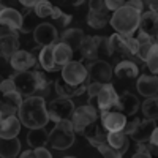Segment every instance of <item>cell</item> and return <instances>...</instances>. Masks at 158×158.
I'll use <instances>...</instances> for the list:
<instances>
[{"label":"cell","mask_w":158,"mask_h":158,"mask_svg":"<svg viewBox=\"0 0 158 158\" xmlns=\"http://www.w3.org/2000/svg\"><path fill=\"white\" fill-rule=\"evenodd\" d=\"M3 8H5V5H3V3H2V2H0V11H2V10H3Z\"/></svg>","instance_id":"51"},{"label":"cell","mask_w":158,"mask_h":158,"mask_svg":"<svg viewBox=\"0 0 158 158\" xmlns=\"http://www.w3.org/2000/svg\"><path fill=\"white\" fill-rule=\"evenodd\" d=\"M22 22H24V18L18 10L5 6L0 11V25H2V27H6L13 32L19 33L22 30Z\"/></svg>","instance_id":"16"},{"label":"cell","mask_w":158,"mask_h":158,"mask_svg":"<svg viewBox=\"0 0 158 158\" xmlns=\"http://www.w3.org/2000/svg\"><path fill=\"white\" fill-rule=\"evenodd\" d=\"M112 71L118 79H136V77H139V67H138V63L133 62L131 59H125L122 62H118L115 65V68H112Z\"/></svg>","instance_id":"26"},{"label":"cell","mask_w":158,"mask_h":158,"mask_svg":"<svg viewBox=\"0 0 158 158\" xmlns=\"http://www.w3.org/2000/svg\"><path fill=\"white\" fill-rule=\"evenodd\" d=\"M104 6L108 8V11H117L122 6H125V2L123 0H106V2H104Z\"/></svg>","instance_id":"40"},{"label":"cell","mask_w":158,"mask_h":158,"mask_svg":"<svg viewBox=\"0 0 158 158\" xmlns=\"http://www.w3.org/2000/svg\"><path fill=\"white\" fill-rule=\"evenodd\" d=\"M54 90L57 94V98L71 100L74 97H81L84 92H87V85L85 84H82V85H68V84H65L62 79H57V81H54Z\"/></svg>","instance_id":"23"},{"label":"cell","mask_w":158,"mask_h":158,"mask_svg":"<svg viewBox=\"0 0 158 158\" xmlns=\"http://www.w3.org/2000/svg\"><path fill=\"white\" fill-rule=\"evenodd\" d=\"M74 128L70 120L57 122L49 131V146L56 150H67L74 144Z\"/></svg>","instance_id":"3"},{"label":"cell","mask_w":158,"mask_h":158,"mask_svg":"<svg viewBox=\"0 0 158 158\" xmlns=\"http://www.w3.org/2000/svg\"><path fill=\"white\" fill-rule=\"evenodd\" d=\"M38 62L44 71H56L59 67L54 62V46H46V48L40 49Z\"/></svg>","instance_id":"31"},{"label":"cell","mask_w":158,"mask_h":158,"mask_svg":"<svg viewBox=\"0 0 158 158\" xmlns=\"http://www.w3.org/2000/svg\"><path fill=\"white\" fill-rule=\"evenodd\" d=\"M18 118L21 125L27 127L29 130L46 128V125L51 122L46 100L38 95L27 97L25 100H22V104L18 109Z\"/></svg>","instance_id":"1"},{"label":"cell","mask_w":158,"mask_h":158,"mask_svg":"<svg viewBox=\"0 0 158 158\" xmlns=\"http://www.w3.org/2000/svg\"><path fill=\"white\" fill-rule=\"evenodd\" d=\"M36 2H38V0H21V5H24L27 10H33Z\"/></svg>","instance_id":"47"},{"label":"cell","mask_w":158,"mask_h":158,"mask_svg":"<svg viewBox=\"0 0 158 158\" xmlns=\"http://www.w3.org/2000/svg\"><path fill=\"white\" fill-rule=\"evenodd\" d=\"M19 35L6 27H0V56L10 60L19 51Z\"/></svg>","instance_id":"14"},{"label":"cell","mask_w":158,"mask_h":158,"mask_svg":"<svg viewBox=\"0 0 158 158\" xmlns=\"http://www.w3.org/2000/svg\"><path fill=\"white\" fill-rule=\"evenodd\" d=\"M21 139L13 138V139H5L0 138V158H16L21 152Z\"/></svg>","instance_id":"29"},{"label":"cell","mask_w":158,"mask_h":158,"mask_svg":"<svg viewBox=\"0 0 158 158\" xmlns=\"http://www.w3.org/2000/svg\"><path fill=\"white\" fill-rule=\"evenodd\" d=\"M153 41H155V44H158V33H156V36L153 38Z\"/></svg>","instance_id":"50"},{"label":"cell","mask_w":158,"mask_h":158,"mask_svg":"<svg viewBox=\"0 0 158 158\" xmlns=\"http://www.w3.org/2000/svg\"><path fill=\"white\" fill-rule=\"evenodd\" d=\"M139 19H141V13L125 5L120 10L114 11V15L109 19V24L112 25L115 33L133 36V33L139 29Z\"/></svg>","instance_id":"2"},{"label":"cell","mask_w":158,"mask_h":158,"mask_svg":"<svg viewBox=\"0 0 158 158\" xmlns=\"http://www.w3.org/2000/svg\"><path fill=\"white\" fill-rule=\"evenodd\" d=\"M106 142L111 149H114L115 152H118L120 155H123L128 150V136L123 133V131H112V133H108L106 136Z\"/></svg>","instance_id":"28"},{"label":"cell","mask_w":158,"mask_h":158,"mask_svg":"<svg viewBox=\"0 0 158 158\" xmlns=\"http://www.w3.org/2000/svg\"><path fill=\"white\" fill-rule=\"evenodd\" d=\"M97 150L103 155V158H122L120 153L115 152L114 149H111V147L108 146V142H106V144H101V146H98Z\"/></svg>","instance_id":"38"},{"label":"cell","mask_w":158,"mask_h":158,"mask_svg":"<svg viewBox=\"0 0 158 158\" xmlns=\"http://www.w3.org/2000/svg\"><path fill=\"white\" fill-rule=\"evenodd\" d=\"M100 122L108 133L123 131L125 123H127V117L123 114H120L118 111H104L100 114Z\"/></svg>","instance_id":"15"},{"label":"cell","mask_w":158,"mask_h":158,"mask_svg":"<svg viewBox=\"0 0 158 158\" xmlns=\"http://www.w3.org/2000/svg\"><path fill=\"white\" fill-rule=\"evenodd\" d=\"M144 63H146L147 70L155 76L158 74V44H153L152 49L149 51V54L146 57V60H144Z\"/></svg>","instance_id":"37"},{"label":"cell","mask_w":158,"mask_h":158,"mask_svg":"<svg viewBox=\"0 0 158 158\" xmlns=\"http://www.w3.org/2000/svg\"><path fill=\"white\" fill-rule=\"evenodd\" d=\"M79 54L89 62L98 60L100 56H112L108 46V38L103 36H85L79 48Z\"/></svg>","instance_id":"4"},{"label":"cell","mask_w":158,"mask_h":158,"mask_svg":"<svg viewBox=\"0 0 158 158\" xmlns=\"http://www.w3.org/2000/svg\"><path fill=\"white\" fill-rule=\"evenodd\" d=\"M10 63L13 70H16V73L21 71H30L32 67H35L36 59L33 57V54H30L29 51H22L19 49L16 54H13V57L10 59Z\"/></svg>","instance_id":"21"},{"label":"cell","mask_w":158,"mask_h":158,"mask_svg":"<svg viewBox=\"0 0 158 158\" xmlns=\"http://www.w3.org/2000/svg\"><path fill=\"white\" fill-rule=\"evenodd\" d=\"M139 30L141 33L155 38L158 33V13L153 11H144L139 19Z\"/></svg>","instance_id":"24"},{"label":"cell","mask_w":158,"mask_h":158,"mask_svg":"<svg viewBox=\"0 0 158 158\" xmlns=\"http://www.w3.org/2000/svg\"><path fill=\"white\" fill-rule=\"evenodd\" d=\"M27 144L32 149L46 147L49 144V131H46V128L29 130V133H27Z\"/></svg>","instance_id":"30"},{"label":"cell","mask_w":158,"mask_h":158,"mask_svg":"<svg viewBox=\"0 0 158 158\" xmlns=\"http://www.w3.org/2000/svg\"><path fill=\"white\" fill-rule=\"evenodd\" d=\"M84 38H85V35L81 29H65L63 33L60 35V43L67 44L74 52V51H79Z\"/></svg>","instance_id":"27"},{"label":"cell","mask_w":158,"mask_h":158,"mask_svg":"<svg viewBox=\"0 0 158 158\" xmlns=\"http://www.w3.org/2000/svg\"><path fill=\"white\" fill-rule=\"evenodd\" d=\"M19 158H35V153H33V150L30 149V150H25V152H22V153L19 155Z\"/></svg>","instance_id":"49"},{"label":"cell","mask_w":158,"mask_h":158,"mask_svg":"<svg viewBox=\"0 0 158 158\" xmlns=\"http://www.w3.org/2000/svg\"><path fill=\"white\" fill-rule=\"evenodd\" d=\"M21 104H22V97L18 94V92L0 94V112H2L3 117L16 115Z\"/></svg>","instance_id":"18"},{"label":"cell","mask_w":158,"mask_h":158,"mask_svg":"<svg viewBox=\"0 0 158 158\" xmlns=\"http://www.w3.org/2000/svg\"><path fill=\"white\" fill-rule=\"evenodd\" d=\"M146 147H147V152H149L150 158H158V147L152 146L150 142H147V144H146Z\"/></svg>","instance_id":"45"},{"label":"cell","mask_w":158,"mask_h":158,"mask_svg":"<svg viewBox=\"0 0 158 158\" xmlns=\"http://www.w3.org/2000/svg\"><path fill=\"white\" fill-rule=\"evenodd\" d=\"M73 59V51L63 43L54 44V62L57 67H65Z\"/></svg>","instance_id":"32"},{"label":"cell","mask_w":158,"mask_h":158,"mask_svg":"<svg viewBox=\"0 0 158 158\" xmlns=\"http://www.w3.org/2000/svg\"><path fill=\"white\" fill-rule=\"evenodd\" d=\"M21 122L18 115H10V117H3L0 122V138L5 139H13L18 138L21 133Z\"/></svg>","instance_id":"25"},{"label":"cell","mask_w":158,"mask_h":158,"mask_svg":"<svg viewBox=\"0 0 158 158\" xmlns=\"http://www.w3.org/2000/svg\"><path fill=\"white\" fill-rule=\"evenodd\" d=\"M103 84H98V82H90L87 85V94H89V98H94L100 94V90H101Z\"/></svg>","instance_id":"41"},{"label":"cell","mask_w":158,"mask_h":158,"mask_svg":"<svg viewBox=\"0 0 158 158\" xmlns=\"http://www.w3.org/2000/svg\"><path fill=\"white\" fill-rule=\"evenodd\" d=\"M62 158H76V156H62Z\"/></svg>","instance_id":"53"},{"label":"cell","mask_w":158,"mask_h":158,"mask_svg":"<svg viewBox=\"0 0 158 158\" xmlns=\"http://www.w3.org/2000/svg\"><path fill=\"white\" fill-rule=\"evenodd\" d=\"M136 41H138V54H136V57L144 62V60H146V57H147V54H149V51L155 44V41H153V38L144 35L141 32H139V35L136 38Z\"/></svg>","instance_id":"33"},{"label":"cell","mask_w":158,"mask_h":158,"mask_svg":"<svg viewBox=\"0 0 158 158\" xmlns=\"http://www.w3.org/2000/svg\"><path fill=\"white\" fill-rule=\"evenodd\" d=\"M89 15H87V22L92 29H103L106 27L111 16L108 8L104 6L103 0H92L89 2Z\"/></svg>","instance_id":"11"},{"label":"cell","mask_w":158,"mask_h":158,"mask_svg":"<svg viewBox=\"0 0 158 158\" xmlns=\"http://www.w3.org/2000/svg\"><path fill=\"white\" fill-rule=\"evenodd\" d=\"M117 101H118V95H117V92H115V89L111 82L103 84L100 94L94 98H89V104L100 112L112 111L117 106Z\"/></svg>","instance_id":"7"},{"label":"cell","mask_w":158,"mask_h":158,"mask_svg":"<svg viewBox=\"0 0 158 158\" xmlns=\"http://www.w3.org/2000/svg\"><path fill=\"white\" fill-rule=\"evenodd\" d=\"M156 123L155 120H149V118H144V120H139L135 127V130L130 133V138L133 139L138 144H147L150 141V136L153 133Z\"/></svg>","instance_id":"20"},{"label":"cell","mask_w":158,"mask_h":158,"mask_svg":"<svg viewBox=\"0 0 158 158\" xmlns=\"http://www.w3.org/2000/svg\"><path fill=\"white\" fill-rule=\"evenodd\" d=\"M35 153V158H52L51 152L46 147H38V149H32Z\"/></svg>","instance_id":"44"},{"label":"cell","mask_w":158,"mask_h":158,"mask_svg":"<svg viewBox=\"0 0 158 158\" xmlns=\"http://www.w3.org/2000/svg\"><path fill=\"white\" fill-rule=\"evenodd\" d=\"M152 146H155V147H158V127H155V130H153V133H152V136H150V141H149Z\"/></svg>","instance_id":"46"},{"label":"cell","mask_w":158,"mask_h":158,"mask_svg":"<svg viewBox=\"0 0 158 158\" xmlns=\"http://www.w3.org/2000/svg\"><path fill=\"white\" fill-rule=\"evenodd\" d=\"M2 118H3V115H2V112H0V122H2Z\"/></svg>","instance_id":"52"},{"label":"cell","mask_w":158,"mask_h":158,"mask_svg":"<svg viewBox=\"0 0 158 158\" xmlns=\"http://www.w3.org/2000/svg\"><path fill=\"white\" fill-rule=\"evenodd\" d=\"M125 5L130 6V8H133L138 13H141V15L144 13V2H141V0H130V2H125Z\"/></svg>","instance_id":"42"},{"label":"cell","mask_w":158,"mask_h":158,"mask_svg":"<svg viewBox=\"0 0 158 158\" xmlns=\"http://www.w3.org/2000/svg\"><path fill=\"white\" fill-rule=\"evenodd\" d=\"M108 46L111 54H120L123 57H136L138 54V41L136 38L130 35H118L112 33L108 38Z\"/></svg>","instance_id":"5"},{"label":"cell","mask_w":158,"mask_h":158,"mask_svg":"<svg viewBox=\"0 0 158 158\" xmlns=\"http://www.w3.org/2000/svg\"><path fill=\"white\" fill-rule=\"evenodd\" d=\"M52 21H54V24L57 25L56 29H67L68 25H70V22L73 21V18H71V15H67V13H63L60 8H57V6H54V11H52Z\"/></svg>","instance_id":"36"},{"label":"cell","mask_w":158,"mask_h":158,"mask_svg":"<svg viewBox=\"0 0 158 158\" xmlns=\"http://www.w3.org/2000/svg\"><path fill=\"white\" fill-rule=\"evenodd\" d=\"M89 79L87 68L81 62H70L62 67V81L68 85H82Z\"/></svg>","instance_id":"10"},{"label":"cell","mask_w":158,"mask_h":158,"mask_svg":"<svg viewBox=\"0 0 158 158\" xmlns=\"http://www.w3.org/2000/svg\"><path fill=\"white\" fill-rule=\"evenodd\" d=\"M141 111L149 120H158V98H146L141 104Z\"/></svg>","instance_id":"34"},{"label":"cell","mask_w":158,"mask_h":158,"mask_svg":"<svg viewBox=\"0 0 158 158\" xmlns=\"http://www.w3.org/2000/svg\"><path fill=\"white\" fill-rule=\"evenodd\" d=\"M87 74L90 77L92 82H98V84H109L111 79L114 76L112 67L106 62V60H95V62H90L87 65Z\"/></svg>","instance_id":"12"},{"label":"cell","mask_w":158,"mask_h":158,"mask_svg":"<svg viewBox=\"0 0 158 158\" xmlns=\"http://www.w3.org/2000/svg\"><path fill=\"white\" fill-rule=\"evenodd\" d=\"M76 106L73 100L67 98H56L48 104V114H49V120L52 122H62V120H70Z\"/></svg>","instance_id":"8"},{"label":"cell","mask_w":158,"mask_h":158,"mask_svg":"<svg viewBox=\"0 0 158 158\" xmlns=\"http://www.w3.org/2000/svg\"><path fill=\"white\" fill-rule=\"evenodd\" d=\"M81 135L97 149L98 146H101V144H106L108 131L103 128V125H101V122H100V118H98L97 122H94V123H90L89 127H85V128L81 131Z\"/></svg>","instance_id":"17"},{"label":"cell","mask_w":158,"mask_h":158,"mask_svg":"<svg viewBox=\"0 0 158 158\" xmlns=\"http://www.w3.org/2000/svg\"><path fill=\"white\" fill-rule=\"evenodd\" d=\"M139 108H141V104H139L138 97L133 95V94H130V92H125L122 97H118L117 106H115V109L120 112V114H123L125 117L135 115Z\"/></svg>","instance_id":"22"},{"label":"cell","mask_w":158,"mask_h":158,"mask_svg":"<svg viewBox=\"0 0 158 158\" xmlns=\"http://www.w3.org/2000/svg\"><path fill=\"white\" fill-rule=\"evenodd\" d=\"M136 89L144 98H158V77L153 74H142L138 77Z\"/></svg>","instance_id":"19"},{"label":"cell","mask_w":158,"mask_h":158,"mask_svg":"<svg viewBox=\"0 0 158 158\" xmlns=\"http://www.w3.org/2000/svg\"><path fill=\"white\" fill-rule=\"evenodd\" d=\"M131 158H150V155H149V152H147V147H146V144H139L136 153L131 156Z\"/></svg>","instance_id":"43"},{"label":"cell","mask_w":158,"mask_h":158,"mask_svg":"<svg viewBox=\"0 0 158 158\" xmlns=\"http://www.w3.org/2000/svg\"><path fill=\"white\" fill-rule=\"evenodd\" d=\"M57 40H59V32L56 25L51 22H40L33 30V41L41 48L54 46Z\"/></svg>","instance_id":"13"},{"label":"cell","mask_w":158,"mask_h":158,"mask_svg":"<svg viewBox=\"0 0 158 158\" xmlns=\"http://www.w3.org/2000/svg\"><path fill=\"white\" fill-rule=\"evenodd\" d=\"M52 11H54V5L48 0H38L35 8H33V13L35 16L40 18V19H46V18H51L52 16Z\"/></svg>","instance_id":"35"},{"label":"cell","mask_w":158,"mask_h":158,"mask_svg":"<svg viewBox=\"0 0 158 158\" xmlns=\"http://www.w3.org/2000/svg\"><path fill=\"white\" fill-rule=\"evenodd\" d=\"M10 92H16L15 82L11 81V77H6L0 82V94H10Z\"/></svg>","instance_id":"39"},{"label":"cell","mask_w":158,"mask_h":158,"mask_svg":"<svg viewBox=\"0 0 158 158\" xmlns=\"http://www.w3.org/2000/svg\"><path fill=\"white\" fill-rule=\"evenodd\" d=\"M147 5L150 6V11H153V13H158V2H156V0H149V2H147Z\"/></svg>","instance_id":"48"},{"label":"cell","mask_w":158,"mask_h":158,"mask_svg":"<svg viewBox=\"0 0 158 158\" xmlns=\"http://www.w3.org/2000/svg\"><path fill=\"white\" fill-rule=\"evenodd\" d=\"M98 118H100L98 111L95 108H92L90 104H84V106H79V108L74 109L70 122H71V125L74 128V133H81L85 127L97 122Z\"/></svg>","instance_id":"9"},{"label":"cell","mask_w":158,"mask_h":158,"mask_svg":"<svg viewBox=\"0 0 158 158\" xmlns=\"http://www.w3.org/2000/svg\"><path fill=\"white\" fill-rule=\"evenodd\" d=\"M16 92L21 97H33L38 94V70L36 71H21L11 76Z\"/></svg>","instance_id":"6"}]
</instances>
